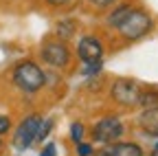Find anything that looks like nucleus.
<instances>
[{
	"instance_id": "f257e3e1",
	"label": "nucleus",
	"mask_w": 158,
	"mask_h": 156,
	"mask_svg": "<svg viewBox=\"0 0 158 156\" xmlns=\"http://www.w3.org/2000/svg\"><path fill=\"white\" fill-rule=\"evenodd\" d=\"M9 79H11L13 88H18L22 95H35L42 88H46L48 75L35 60H20L13 64Z\"/></svg>"
},
{
	"instance_id": "ddd939ff",
	"label": "nucleus",
	"mask_w": 158,
	"mask_h": 156,
	"mask_svg": "<svg viewBox=\"0 0 158 156\" xmlns=\"http://www.w3.org/2000/svg\"><path fill=\"white\" fill-rule=\"evenodd\" d=\"M53 132V119L51 116H42V121H40V128H37V136H35V143H42L46 141Z\"/></svg>"
},
{
	"instance_id": "1a4fd4ad",
	"label": "nucleus",
	"mask_w": 158,
	"mask_h": 156,
	"mask_svg": "<svg viewBox=\"0 0 158 156\" xmlns=\"http://www.w3.org/2000/svg\"><path fill=\"white\" fill-rule=\"evenodd\" d=\"M136 125L145 136L158 139V106L143 108V112L136 116Z\"/></svg>"
},
{
	"instance_id": "aec40b11",
	"label": "nucleus",
	"mask_w": 158,
	"mask_h": 156,
	"mask_svg": "<svg viewBox=\"0 0 158 156\" xmlns=\"http://www.w3.org/2000/svg\"><path fill=\"white\" fill-rule=\"evenodd\" d=\"M40 156H57V145L53 141H48L42 150H40Z\"/></svg>"
},
{
	"instance_id": "0eeeda50",
	"label": "nucleus",
	"mask_w": 158,
	"mask_h": 156,
	"mask_svg": "<svg viewBox=\"0 0 158 156\" xmlns=\"http://www.w3.org/2000/svg\"><path fill=\"white\" fill-rule=\"evenodd\" d=\"M106 55V42L101 40V35H81L77 40V57L79 62H94V60H103Z\"/></svg>"
},
{
	"instance_id": "39448f33",
	"label": "nucleus",
	"mask_w": 158,
	"mask_h": 156,
	"mask_svg": "<svg viewBox=\"0 0 158 156\" xmlns=\"http://www.w3.org/2000/svg\"><path fill=\"white\" fill-rule=\"evenodd\" d=\"M40 121H42V114L31 112V114H27L24 119L13 128V134H11V147H13L15 152H27V150L35 143Z\"/></svg>"
},
{
	"instance_id": "f03ea898",
	"label": "nucleus",
	"mask_w": 158,
	"mask_h": 156,
	"mask_svg": "<svg viewBox=\"0 0 158 156\" xmlns=\"http://www.w3.org/2000/svg\"><path fill=\"white\" fill-rule=\"evenodd\" d=\"M154 24H156V20H154L152 11H147L141 5H134L132 11L127 13V18L114 29V33L118 35V40H121V42L132 44V42L143 40L145 35H149L152 29H154Z\"/></svg>"
},
{
	"instance_id": "dca6fc26",
	"label": "nucleus",
	"mask_w": 158,
	"mask_h": 156,
	"mask_svg": "<svg viewBox=\"0 0 158 156\" xmlns=\"http://www.w3.org/2000/svg\"><path fill=\"white\" fill-rule=\"evenodd\" d=\"M44 7H48V9H55V11H62V9H68V7H73L77 0H40Z\"/></svg>"
},
{
	"instance_id": "a211bd4d",
	"label": "nucleus",
	"mask_w": 158,
	"mask_h": 156,
	"mask_svg": "<svg viewBox=\"0 0 158 156\" xmlns=\"http://www.w3.org/2000/svg\"><path fill=\"white\" fill-rule=\"evenodd\" d=\"M75 152H77V156H92L94 154V143L79 141V143H75Z\"/></svg>"
},
{
	"instance_id": "f3484780",
	"label": "nucleus",
	"mask_w": 158,
	"mask_h": 156,
	"mask_svg": "<svg viewBox=\"0 0 158 156\" xmlns=\"http://www.w3.org/2000/svg\"><path fill=\"white\" fill-rule=\"evenodd\" d=\"M84 136H86V125L81 121H75L70 125V141L73 143H79V141H84Z\"/></svg>"
},
{
	"instance_id": "7ed1b4c3",
	"label": "nucleus",
	"mask_w": 158,
	"mask_h": 156,
	"mask_svg": "<svg viewBox=\"0 0 158 156\" xmlns=\"http://www.w3.org/2000/svg\"><path fill=\"white\" fill-rule=\"evenodd\" d=\"M127 128L123 123V119L118 114L110 112V114H103L94 121V125L90 128V136L97 145H106V143H114V141H121L125 136Z\"/></svg>"
},
{
	"instance_id": "4be33fe9",
	"label": "nucleus",
	"mask_w": 158,
	"mask_h": 156,
	"mask_svg": "<svg viewBox=\"0 0 158 156\" xmlns=\"http://www.w3.org/2000/svg\"><path fill=\"white\" fill-rule=\"evenodd\" d=\"M149 156H158V147H154V150L149 152Z\"/></svg>"
},
{
	"instance_id": "2eb2a0df",
	"label": "nucleus",
	"mask_w": 158,
	"mask_h": 156,
	"mask_svg": "<svg viewBox=\"0 0 158 156\" xmlns=\"http://www.w3.org/2000/svg\"><path fill=\"white\" fill-rule=\"evenodd\" d=\"M81 2L86 5V7H90V9H97V11H108L110 7H114L116 2H121V0H81Z\"/></svg>"
},
{
	"instance_id": "6e6552de",
	"label": "nucleus",
	"mask_w": 158,
	"mask_h": 156,
	"mask_svg": "<svg viewBox=\"0 0 158 156\" xmlns=\"http://www.w3.org/2000/svg\"><path fill=\"white\" fill-rule=\"evenodd\" d=\"M92 156H145V150L134 143V141H114V143H106V145H99L94 147Z\"/></svg>"
},
{
	"instance_id": "20e7f679",
	"label": "nucleus",
	"mask_w": 158,
	"mask_h": 156,
	"mask_svg": "<svg viewBox=\"0 0 158 156\" xmlns=\"http://www.w3.org/2000/svg\"><path fill=\"white\" fill-rule=\"evenodd\" d=\"M40 57H42V62L48 68H53V70H66L73 64V51H70L68 42L59 40V37H55V35L42 42Z\"/></svg>"
},
{
	"instance_id": "9b49d317",
	"label": "nucleus",
	"mask_w": 158,
	"mask_h": 156,
	"mask_svg": "<svg viewBox=\"0 0 158 156\" xmlns=\"http://www.w3.org/2000/svg\"><path fill=\"white\" fill-rule=\"evenodd\" d=\"M79 31V22L75 20V18H59V20L55 22V37H59V40L64 42H70L73 37L77 35Z\"/></svg>"
},
{
	"instance_id": "f8f14e48",
	"label": "nucleus",
	"mask_w": 158,
	"mask_h": 156,
	"mask_svg": "<svg viewBox=\"0 0 158 156\" xmlns=\"http://www.w3.org/2000/svg\"><path fill=\"white\" fill-rule=\"evenodd\" d=\"M141 108H152L158 106V88H143L141 90V99H138Z\"/></svg>"
},
{
	"instance_id": "423d86ee",
	"label": "nucleus",
	"mask_w": 158,
	"mask_h": 156,
	"mask_svg": "<svg viewBox=\"0 0 158 156\" xmlns=\"http://www.w3.org/2000/svg\"><path fill=\"white\" fill-rule=\"evenodd\" d=\"M141 90L143 86L134 82V79H116L110 86V99L118 106V108H125L132 110L138 106V99H141Z\"/></svg>"
},
{
	"instance_id": "6ab92c4d",
	"label": "nucleus",
	"mask_w": 158,
	"mask_h": 156,
	"mask_svg": "<svg viewBox=\"0 0 158 156\" xmlns=\"http://www.w3.org/2000/svg\"><path fill=\"white\" fill-rule=\"evenodd\" d=\"M11 128H13V123H11V116L0 112V136L9 134V132H11Z\"/></svg>"
},
{
	"instance_id": "4468645a",
	"label": "nucleus",
	"mask_w": 158,
	"mask_h": 156,
	"mask_svg": "<svg viewBox=\"0 0 158 156\" xmlns=\"http://www.w3.org/2000/svg\"><path fill=\"white\" fill-rule=\"evenodd\" d=\"M84 66L79 68V73H81L84 77H97L99 73L103 70V60H94V62H81Z\"/></svg>"
},
{
	"instance_id": "9d476101",
	"label": "nucleus",
	"mask_w": 158,
	"mask_h": 156,
	"mask_svg": "<svg viewBox=\"0 0 158 156\" xmlns=\"http://www.w3.org/2000/svg\"><path fill=\"white\" fill-rule=\"evenodd\" d=\"M132 7H134V2H130V0H125V2H116L114 7H110V9L106 11V18H103L106 27L114 31V29L127 18V13L132 11Z\"/></svg>"
},
{
	"instance_id": "412c9836",
	"label": "nucleus",
	"mask_w": 158,
	"mask_h": 156,
	"mask_svg": "<svg viewBox=\"0 0 158 156\" xmlns=\"http://www.w3.org/2000/svg\"><path fill=\"white\" fill-rule=\"evenodd\" d=\"M2 150H5V139L0 136V152H2Z\"/></svg>"
}]
</instances>
